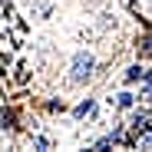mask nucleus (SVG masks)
Returning <instances> with one entry per match:
<instances>
[{
  "label": "nucleus",
  "mask_w": 152,
  "mask_h": 152,
  "mask_svg": "<svg viewBox=\"0 0 152 152\" xmlns=\"http://www.w3.org/2000/svg\"><path fill=\"white\" fill-rule=\"evenodd\" d=\"M142 80H145V83H149V86H152V73H142Z\"/></svg>",
  "instance_id": "1"
}]
</instances>
